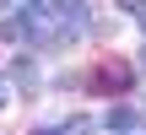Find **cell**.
I'll return each instance as SVG.
<instances>
[{"label": "cell", "mask_w": 146, "mask_h": 135, "mask_svg": "<svg viewBox=\"0 0 146 135\" xmlns=\"http://www.w3.org/2000/svg\"><path fill=\"white\" fill-rule=\"evenodd\" d=\"M92 87H98V92H125V87H130V70H125L119 60H103V65L92 70Z\"/></svg>", "instance_id": "1"}, {"label": "cell", "mask_w": 146, "mask_h": 135, "mask_svg": "<svg viewBox=\"0 0 146 135\" xmlns=\"http://www.w3.org/2000/svg\"><path fill=\"white\" fill-rule=\"evenodd\" d=\"M135 65H141V70H146V43H141V54H135Z\"/></svg>", "instance_id": "7"}, {"label": "cell", "mask_w": 146, "mask_h": 135, "mask_svg": "<svg viewBox=\"0 0 146 135\" xmlns=\"http://www.w3.org/2000/svg\"><path fill=\"white\" fill-rule=\"evenodd\" d=\"M0 108H5V87H0Z\"/></svg>", "instance_id": "8"}, {"label": "cell", "mask_w": 146, "mask_h": 135, "mask_svg": "<svg viewBox=\"0 0 146 135\" xmlns=\"http://www.w3.org/2000/svg\"><path fill=\"white\" fill-rule=\"evenodd\" d=\"M135 124H141V108H130V103L119 97V103L108 108V130H119V135H130Z\"/></svg>", "instance_id": "3"}, {"label": "cell", "mask_w": 146, "mask_h": 135, "mask_svg": "<svg viewBox=\"0 0 146 135\" xmlns=\"http://www.w3.org/2000/svg\"><path fill=\"white\" fill-rule=\"evenodd\" d=\"M141 27H146V11H141Z\"/></svg>", "instance_id": "9"}, {"label": "cell", "mask_w": 146, "mask_h": 135, "mask_svg": "<svg viewBox=\"0 0 146 135\" xmlns=\"http://www.w3.org/2000/svg\"><path fill=\"white\" fill-rule=\"evenodd\" d=\"M0 38H5V43H27V16H22V5L0 22Z\"/></svg>", "instance_id": "4"}, {"label": "cell", "mask_w": 146, "mask_h": 135, "mask_svg": "<svg viewBox=\"0 0 146 135\" xmlns=\"http://www.w3.org/2000/svg\"><path fill=\"white\" fill-rule=\"evenodd\" d=\"M33 135H65V124H43V130H33Z\"/></svg>", "instance_id": "6"}, {"label": "cell", "mask_w": 146, "mask_h": 135, "mask_svg": "<svg viewBox=\"0 0 146 135\" xmlns=\"http://www.w3.org/2000/svg\"><path fill=\"white\" fill-rule=\"evenodd\" d=\"M11 81H16L27 97H38V65H33L27 54H22V60H11Z\"/></svg>", "instance_id": "2"}, {"label": "cell", "mask_w": 146, "mask_h": 135, "mask_svg": "<svg viewBox=\"0 0 146 135\" xmlns=\"http://www.w3.org/2000/svg\"><path fill=\"white\" fill-rule=\"evenodd\" d=\"M65 135H92V119H87V114H76V119H65Z\"/></svg>", "instance_id": "5"}]
</instances>
